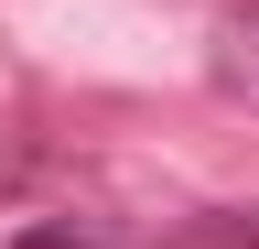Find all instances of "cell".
<instances>
[{
    "mask_svg": "<svg viewBox=\"0 0 259 249\" xmlns=\"http://www.w3.org/2000/svg\"><path fill=\"white\" fill-rule=\"evenodd\" d=\"M141 249H259V195L248 206H194L184 228H141Z\"/></svg>",
    "mask_w": 259,
    "mask_h": 249,
    "instance_id": "1",
    "label": "cell"
},
{
    "mask_svg": "<svg viewBox=\"0 0 259 249\" xmlns=\"http://www.w3.org/2000/svg\"><path fill=\"white\" fill-rule=\"evenodd\" d=\"M216 87L259 109V0H238V11L216 22Z\"/></svg>",
    "mask_w": 259,
    "mask_h": 249,
    "instance_id": "2",
    "label": "cell"
},
{
    "mask_svg": "<svg viewBox=\"0 0 259 249\" xmlns=\"http://www.w3.org/2000/svg\"><path fill=\"white\" fill-rule=\"evenodd\" d=\"M11 249H141V228H119V217H32Z\"/></svg>",
    "mask_w": 259,
    "mask_h": 249,
    "instance_id": "3",
    "label": "cell"
},
{
    "mask_svg": "<svg viewBox=\"0 0 259 249\" xmlns=\"http://www.w3.org/2000/svg\"><path fill=\"white\" fill-rule=\"evenodd\" d=\"M32 173H44V152H32V141H0V206H11Z\"/></svg>",
    "mask_w": 259,
    "mask_h": 249,
    "instance_id": "4",
    "label": "cell"
}]
</instances>
